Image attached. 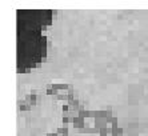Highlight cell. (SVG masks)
Returning <instances> with one entry per match:
<instances>
[{
	"instance_id": "3",
	"label": "cell",
	"mask_w": 148,
	"mask_h": 136,
	"mask_svg": "<svg viewBox=\"0 0 148 136\" xmlns=\"http://www.w3.org/2000/svg\"><path fill=\"white\" fill-rule=\"evenodd\" d=\"M17 105H19V109L20 111H31V108H32V105L30 104V103H27L26 100H20V102H17Z\"/></svg>"
},
{
	"instance_id": "9",
	"label": "cell",
	"mask_w": 148,
	"mask_h": 136,
	"mask_svg": "<svg viewBox=\"0 0 148 136\" xmlns=\"http://www.w3.org/2000/svg\"><path fill=\"white\" fill-rule=\"evenodd\" d=\"M105 111H112V107L111 105H107V109H105Z\"/></svg>"
},
{
	"instance_id": "2",
	"label": "cell",
	"mask_w": 148,
	"mask_h": 136,
	"mask_svg": "<svg viewBox=\"0 0 148 136\" xmlns=\"http://www.w3.org/2000/svg\"><path fill=\"white\" fill-rule=\"evenodd\" d=\"M72 126L73 128H76V130H83V128H86V119H83V117H76V119H73L72 121Z\"/></svg>"
},
{
	"instance_id": "1",
	"label": "cell",
	"mask_w": 148,
	"mask_h": 136,
	"mask_svg": "<svg viewBox=\"0 0 148 136\" xmlns=\"http://www.w3.org/2000/svg\"><path fill=\"white\" fill-rule=\"evenodd\" d=\"M110 126V123L107 121L105 117H95V121H93V127L96 128L97 131L100 130H104V128H107Z\"/></svg>"
},
{
	"instance_id": "7",
	"label": "cell",
	"mask_w": 148,
	"mask_h": 136,
	"mask_svg": "<svg viewBox=\"0 0 148 136\" xmlns=\"http://www.w3.org/2000/svg\"><path fill=\"white\" fill-rule=\"evenodd\" d=\"M99 136H110V135H108V132H107V128L99 131Z\"/></svg>"
},
{
	"instance_id": "6",
	"label": "cell",
	"mask_w": 148,
	"mask_h": 136,
	"mask_svg": "<svg viewBox=\"0 0 148 136\" xmlns=\"http://www.w3.org/2000/svg\"><path fill=\"white\" fill-rule=\"evenodd\" d=\"M56 99L58 100H67V102H68V96L67 95H63V94H59L58 96H55Z\"/></svg>"
},
{
	"instance_id": "5",
	"label": "cell",
	"mask_w": 148,
	"mask_h": 136,
	"mask_svg": "<svg viewBox=\"0 0 148 136\" xmlns=\"http://www.w3.org/2000/svg\"><path fill=\"white\" fill-rule=\"evenodd\" d=\"M56 132H58L60 136L64 135V134H69V132H68V128H64V127H59L58 130H56Z\"/></svg>"
},
{
	"instance_id": "4",
	"label": "cell",
	"mask_w": 148,
	"mask_h": 136,
	"mask_svg": "<svg viewBox=\"0 0 148 136\" xmlns=\"http://www.w3.org/2000/svg\"><path fill=\"white\" fill-rule=\"evenodd\" d=\"M16 72H17V73H30V72H31V68H30V67H24V68L19 67V68L16 69Z\"/></svg>"
},
{
	"instance_id": "8",
	"label": "cell",
	"mask_w": 148,
	"mask_h": 136,
	"mask_svg": "<svg viewBox=\"0 0 148 136\" xmlns=\"http://www.w3.org/2000/svg\"><path fill=\"white\" fill-rule=\"evenodd\" d=\"M61 109H63V112H69V111H71V107H69L68 104H64Z\"/></svg>"
}]
</instances>
